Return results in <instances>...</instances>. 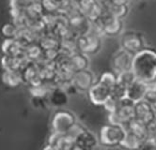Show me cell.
I'll list each match as a JSON object with an SVG mask.
<instances>
[{"instance_id":"cell-1","label":"cell","mask_w":156,"mask_h":150,"mask_svg":"<svg viewBox=\"0 0 156 150\" xmlns=\"http://www.w3.org/2000/svg\"><path fill=\"white\" fill-rule=\"evenodd\" d=\"M132 72L136 78L148 85L156 83V52L145 48L133 55Z\"/></svg>"},{"instance_id":"cell-2","label":"cell","mask_w":156,"mask_h":150,"mask_svg":"<svg viewBox=\"0 0 156 150\" xmlns=\"http://www.w3.org/2000/svg\"><path fill=\"white\" fill-rule=\"evenodd\" d=\"M126 128L118 124L103 126L98 134L99 144L104 147L114 148L120 146L126 135Z\"/></svg>"},{"instance_id":"cell-3","label":"cell","mask_w":156,"mask_h":150,"mask_svg":"<svg viewBox=\"0 0 156 150\" xmlns=\"http://www.w3.org/2000/svg\"><path fill=\"white\" fill-rule=\"evenodd\" d=\"M109 123L118 124L126 127L135 120V102L127 98L119 100V104L117 111L113 113H109Z\"/></svg>"},{"instance_id":"cell-4","label":"cell","mask_w":156,"mask_h":150,"mask_svg":"<svg viewBox=\"0 0 156 150\" xmlns=\"http://www.w3.org/2000/svg\"><path fill=\"white\" fill-rule=\"evenodd\" d=\"M76 122V117L73 112L69 110H58L52 117V131L58 134H67Z\"/></svg>"},{"instance_id":"cell-5","label":"cell","mask_w":156,"mask_h":150,"mask_svg":"<svg viewBox=\"0 0 156 150\" xmlns=\"http://www.w3.org/2000/svg\"><path fill=\"white\" fill-rule=\"evenodd\" d=\"M135 120L144 124L152 131L156 127V111L146 100L135 103Z\"/></svg>"},{"instance_id":"cell-6","label":"cell","mask_w":156,"mask_h":150,"mask_svg":"<svg viewBox=\"0 0 156 150\" xmlns=\"http://www.w3.org/2000/svg\"><path fill=\"white\" fill-rule=\"evenodd\" d=\"M112 90L113 86L98 79L90 91L87 92V95L92 104L96 106H103L112 95Z\"/></svg>"},{"instance_id":"cell-7","label":"cell","mask_w":156,"mask_h":150,"mask_svg":"<svg viewBox=\"0 0 156 150\" xmlns=\"http://www.w3.org/2000/svg\"><path fill=\"white\" fill-rule=\"evenodd\" d=\"M121 49H123L133 55L136 54L145 49V42L139 33L133 31H127L121 37Z\"/></svg>"},{"instance_id":"cell-8","label":"cell","mask_w":156,"mask_h":150,"mask_svg":"<svg viewBox=\"0 0 156 150\" xmlns=\"http://www.w3.org/2000/svg\"><path fill=\"white\" fill-rule=\"evenodd\" d=\"M94 74L90 70H83L79 72H75L73 75L71 83L77 92L87 93L92 85L95 84Z\"/></svg>"},{"instance_id":"cell-9","label":"cell","mask_w":156,"mask_h":150,"mask_svg":"<svg viewBox=\"0 0 156 150\" xmlns=\"http://www.w3.org/2000/svg\"><path fill=\"white\" fill-rule=\"evenodd\" d=\"M133 55L129 52L120 49L116 52L111 58V67L116 74L132 70V63H133Z\"/></svg>"},{"instance_id":"cell-10","label":"cell","mask_w":156,"mask_h":150,"mask_svg":"<svg viewBox=\"0 0 156 150\" xmlns=\"http://www.w3.org/2000/svg\"><path fill=\"white\" fill-rule=\"evenodd\" d=\"M48 144L54 145L57 150H74L76 148L75 140L69 134L53 132L48 139Z\"/></svg>"},{"instance_id":"cell-11","label":"cell","mask_w":156,"mask_h":150,"mask_svg":"<svg viewBox=\"0 0 156 150\" xmlns=\"http://www.w3.org/2000/svg\"><path fill=\"white\" fill-rule=\"evenodd\" d=\"M75 143L76 147L82 150H95L99 144V140L94 133L86 129L76 137Z\"/></svg>"},{"instance_id":"cell-12","label":"cell","mask_w":156,"mask_h":150,"mask_svg":"<svg viewBox=\"0 0 156 150\" xmlns=\"http://www.w3.org/2000/svg\"><path fill=\"white\" fill-rule=\"evenodd\" d=\"M149 85L145 84L139 80H136L135 82L132 83L126 92V98L132 100L133 102H138L142 99H144V97L146 95L148 91Z\"/></svg>"},{"instance_id":"cell-13","label":"cell","mask_w":156,"mask_h":150,"mask_svg":"<svg viewBox=\"0 0 156 150\" xmlns=\"http://www.w3.org/2000/svg\"><path fill=\"white\" fill-rule=\"evenodd\" d=\"M103 29L109 36H116L122 29V23L120 19L113 16L111 13L104 20Z\"/></svg>"},{"instance_id":"cell-14","label":"cell","mask_w":156,"mask_h":150,"mask_svg":"<svg viewBox=\"0 0 156 150\" xmlns=\"http://www.w3.org/2000/svg\"><path fill=\"white\" fill-rule=\"evenodd\" d=\"M50 104L55 107H63L68 104V93L60 87L52 89L48 95Z\"/></svg>"},{"instance_id":"cell-15","label":"cell","mask_w":156,"mask_h":150,"mask_svg":"<svg viewBox=\"0 0 156 150\" xmlns=\"http://www.w3.org/2000/svg\"><path fill=\"white\" fill-rule=\"evenodd\" d=\"M126 129L129 131H131L132 133L136 135L137 137H139L140 139H142L145 142L150 140L151 137V131L149 127L145 126L144 124H142L136 120H133L126 127Z\"/></svg>"},{"instance_id":"cell-16","label":"cell","mask_w":156,"mask_h":150,"mask_svg":"<svg viewBox=\"0 0 156 150\" xmlns=\"http://www.w3.org/2000/svg\"><path fill=\"white\" fill-rule=\"evenodd\" d=\"M83 40L84 42H80L79 48L85 54H96L101 47V42L96 36H87L83 38Z\"/></svg>"},{"instance_id":"cell-17","label":"cell","mask_w":156,"mask_h":150,"mask_svg":"<svg viewBox=\"0 0 156 150\" xmlns=\"http://www.w3.org/2000/svg\"><path fill=\"white\" fill-rule=\"evenodd\" d=\"M126 131H126L125 138L120 146L125 149H128V150H138L143 145L145 141H143L139 137H137L136 135L129 131L127 129H126Z\"/></svg>"},{"instance_id":"cell-18","label":"cell","mask_w":156,"mask_h":150,"mask_svg":"<svg viewBox=\"0 0 156 150\" xmlns=\"http://www.w3.org/2000/svg\"><path fill=\"white\" fill-rule=\"evenodd\" d=\"M2 80L3 83L8 86L16 87L21 84L23 77L19 71H5L2 75Z\"/></svg>"},{"instance_id":"cell-19","label":"cell","mask_w":156,"mask_h":150,"mask_svg":"<svg viewBox=\"0 0 156 150\" xmlns=\"http://www.w3.org/2000/svg\"><path fill=\"white\" fill-rule=\"evenodd\" d=\"M87 67H88V59L87 58L85 54L82 53L73 56L71 61V68L74 72L87 70Z\"/></svg>"},{"instance_id":"cell-20","label":"cell","mask_w":156,"mask_h":150,"mask_svg":"<svg viewBox=\"0 0 156 150\" xmlns=\"http://www.w3.org/2000/svg\"><path fill=\"white\" fill-rule=\"evenodd\" d=\"M29 91H30L31 95L35 99H44L49 95L51 89H49L45 85H43L41 83L40 85H37L30 86Z\"/></svg>"},{"instance_id":"cell-21","label":"cell","mask_w":156,"mask_h":150,"mask_svg":"<svg viewBox=\"0 0 156 150\" xmlns=\"http://www.w3.org/2000/svg\"><path fill=\"white\" fill-rule=\"evenodd\" d=\"M136 80L135 74L131 71H127L124 72H121L117 74V83H119V85L125 86L126 88H128V86L133 83Z\"/></svg>"},{"instance_id":"cell-22","label":"cell","mask_w":156,"mask_h":150,"mask_svg":"<svg viewBox=\"0 0 156 150\" xmlns=\"http://www.w3.org/2000/svg\"><path fill=\"white\" fill-rule=\"evenodd\" d=\"M155 84L150 85L146 95L144 97V100H146L150 105H151L156 110V85Z\"/></svg>"},{"instance_id":"cell-23","label":"cell","mask_w":156,"mask_h":150,"mask_svg":"<svg viewBox=\"0 0 156 150\" xmlns=\"http://www.w3.org/2000/svg\"><path fill=\"white\" fill-rule=\"evenodd\" d=\"M113 16L120 19L128 13V6H111L110 12Z\"/></svg>"},{"instance_id":"cell-24","label":"cell","mask_w":156,"mask_h":150,"mask_svg":"<svg viewBox=\"0 0 156 150\" xmlns=\"http://www.w3.org/2000/svg\"><path fill=\"white\" fill-rule=\"evenodd\" d=\"M119 104V100H118L117 99L113 98V97H110L105 103L103 105V107L109 113H113L117 111L118 107Z\"/></svg>"},{"instance_id":"cell-25","label":"cell","mask_w":156,"mask_h":150,"mask_svg":"<svg viewBox=\"0 0 156 150\" xmlns=\"http://www.w3.org/2000/svg\"><path fill=\"white\" fill-rule=\"evenodd\" d=\"M16 29L12 24H6L2 27V34L3 36L8 38V40H10V38H12L15 35Z\"/></svg>"},{"instance_id":"cell-26","label":"cell","mask_w":156,"mask_h":150,"mask_svg":"<svg viewBox=\"0 0 156 150\" xmlns=\"http://www.w3.org/2000/svg\"><path fill=\"white\" fill-rule=\"evenodd\" d=\"M155 148H156V145L153 144V142L150 139V140H148V141H146L144 144H143V145L138 149V150H155Z\"/></svg>"},{"instance_id":"cell-27","label":"cell","mask_w":156,"mask_h":150,"mask_svg":"<svg viewBox=\"0 0 156 150\" xmlns=\"http://www.w3.org/2000/svg\"><path fill=\"white\" fill-rule=\"evenodd\" d=\"M130 0H110V6H128Z\"/></svg>"},{"instance_id":"cell-28","label":"cell","mask_w":156,"mask_h":150,"mask_svg":"<svg viewBox=\"0 0 156 150\" xmlns=\"http://www.w3.org/2000/svg\"><path fill=\"white\" fill-rule=\"evenodd\" d=\"M151 140L153 142V144L156 145V127L155 129L151 131Z\"/></svg>"},{"instance_id":"cell-29","label":"cell","mask_w":156,"mask_h":150,"mask_svg":"<svg viewBox=\"0 0 156 150\" xmlns=\"http://www.w3.org/2000/svg\"><path fill=\"white\" fill-rule=\"evenodd\" d=\"M42 150H57L55 148V146L54 145H50V144H47L45 146L43 147V149Z\"/></svg>"},{"instance_id":"cell-30","label":"cell","mask_w":156,"mask_h":150,"mask_svg":"<svg viewBox=\"0 0 156 150\" xmlns=\"http://www.w3.org/2000/svg\"><path fill=\"white\" fill-rule=\"evenodd\" d=\"M74 150H82V149H80V148H78V147H76V148H75Z\"/></svg>"},{"instance_id":"cell-31","label":"cell","mask_w":156,"mask_h":150,"mask_svg":"<svg viewBox=\"0 0 156 150\" xmlns=\"http://www.w3.org/2000/svg\"><path fill=\"white\" fill-rule=\"evenodd\" d=\"M95 150H97V149H95Z\"/></svg>"},{"instance_id":"cell-32","label":"cell","mask_w":156,"mask_h":150,"mask_svg":"<svg viewBox=\"0 0 156 150\" xmlns=\"http://www.w3.org/2000/svg\"><path fill=\"white\" fill-rule=\"evenodd\" d=\"M155 111H156V110H155Z\"/></svg>"}]
</instances>
